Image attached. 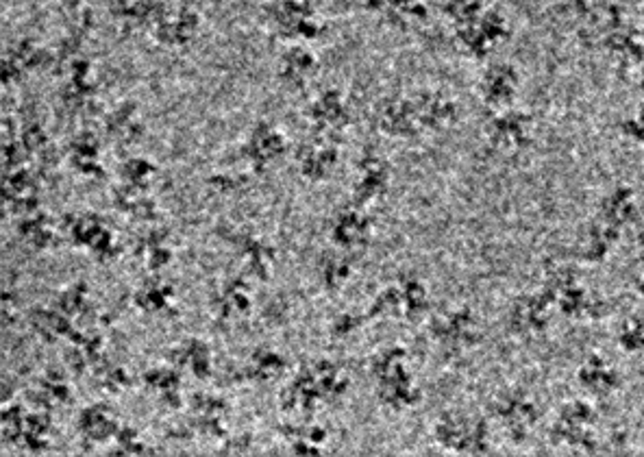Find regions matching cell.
Segmentation results:
<instances>
[{
  "label": "cell",
  "mask_w": 644,
  "mask_h": 457,
  "mask_svg": "<svg viewBox=\"0 0 644 457\" xmlns=\"http://www.w3.org/2000/svg\"><path fill=\"white\" fill-rule=\"evenodd\" d=\"M85 431L92 433V438H107V433L111 431V420L102 414L100 409H92L89 414H85Z\"/></svg>",
  "instance_id": "obj_1"
}]
</instances>
